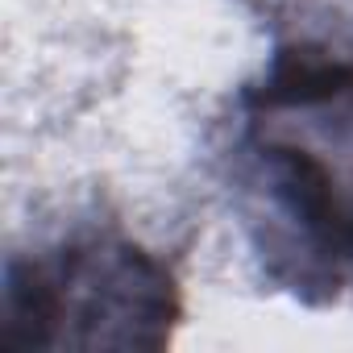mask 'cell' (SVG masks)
<instances>
[{"label": "cell", "instance_id": "obj_1", "mask_svg": "<svg viewBox=\"0 0 353 353\" xmlns=\"http://www.w3.org/2000/svg\"><path fill=\"white\" fill-rule=\"evenodd\" d=\"M274 208L328 262H353V59L295 50L250 100Z\"/></svg>", "mask_w": 353, "mask_h": 353}, {"label": "cell", "instance_id": "obj_2", "mask_svg": "<svg viewBox=\"0 0 353 353\" xmlns=\"http://www.w3.org/2000/svg\"><path fill=\"white\" fill-rule=\"evenodd\" d=\"M179 312L170 274L129 241H83L9 270L5 349L162 345Z\"/></svg>", "mask_w": 353, "mask_h": 353}]
</instances>
